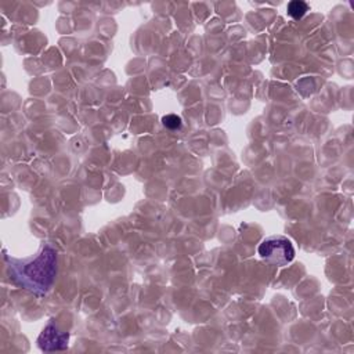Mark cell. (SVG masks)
I'll use <instances>...</instances> for the list:
<instances>
[{
	"mask_svg": "<svg viewBox=\"0 0 354 354\" xmlns=\"http://www.w3.org/2000/svg\"><path fill=\"white\" fill-rule=\"evenodd\" d=\"M57 274V252L44 245L39 254L30 260H11L10 275L24 289L43 296L54 282Z\"/></svg>",
	"mask_w": 354,
	"mask_h": 354,
	"instance_id": "cell-1",
	"label": "cell"
},
{
	"mask_svg": "<svg viewBox=\"0 0 354 354\" xmlns=\"http://www.w3.org/2000/svg\"><path fill=\"white\" fill-rule=\"evenodd\" d=\"M260 257L272 266H286L295 257V248L285 236H270L261 241L257 249Z\"/></svg>",
	"mask_w": 354,
	"mask_h": 354,
	"instance_id": "cell-2",
	"label": "cell"
},
{
	"mask_svg": "<svg viewBox=\"0 0 354 354\" xmlns=\"http://www.w3.org/2000/svg\"><path fill=\"white\" fill-rule=\"evenodd\" d=\"M68 339H69V335L66 332L59 330L58 326L51 321L40 333L37 343L43 351H55V350L66 348Z\"/></svg>",
	"mask_w": 354,
	"mask_h": 354,
	"instance_id": "cell-3",
	"label": "cell"
},
{
	"mask_svg": "<svg viewBox=\"0 0 354 354\" xmlns=\"http://www.w3.org/2000/svg\"><path fill=\"white\" fill-rule=\"evenodd\" d=\"M286 11H288V15L292 17L293 19H300L308 11V4L300 0H293L288 3Z\"/></svg>",
	"mask_w": 354,
	"mask_h": 354,
	"instance_id": "cell-4",
	"label": "cell"
},
{
	"mask_svg": "<svg viewBox=\"0 0 354 354\" xmlns=\"http://www.w3.org/2000/svg\"><path fill=\"white\" fill-rule=\"evenodd\" d=\"M162 123H163L165 127H167L170 130H178L181 127V124H183L181 118L174 115V113H169V115L163 116L162 118Z\"/></svg>",
	"mask_w": 354,
	"mask_h": 354,
	"instance_id": "cell-5",
	"label": "cell"
}]
</instances>
